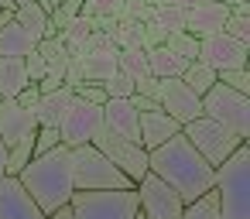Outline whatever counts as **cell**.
<instances>
[{"label":"cell","instance_id":"cell-12","mask_svg":"<svg viewBox=\"0 0 250 219\" xmlns=\"http://www.w3.org/2000/svg\"><path fill=\"white\" fill-rule=\"evenodd\" d=\"M247 55H250V45L229 38V35H209V38H199V62H206L209 69L216 72H226V69H247Z\"/></svg>","mask_w":250,"mask_h":219},{"label":"cell","instance_id":"cell-48","mask_svg":"<svg viewBox=\"0 0 250 219\" xmlns=\"http://www.w3.org/2000/svg\"><path fill=\"white\" fill-rule=\"evenodd\" d=\"M48 219H72V212H69V205H65V209H59V212H52Z\"/></svg>","mask_w":250,"mask_h":219},{"label":"cell","instance_id":"cell-32","mask_svg":"<svg viewBox=\"0 0 250 219\" xmlns=\"http://www.w3.org/2000/svg\"><path fill=\"white\" fill-rule=\"evenodd\" d=\"M59 144H62V140H59V127H38V130H35V158L55 151Z\"/></svg>","mask_w":250,"mask_h":219},{"label":"cell","instance_id":"cell-23","mask_svg":"<svg viewBox=\"0 0 250 219\" xmlns=\"http://www.w3.org/2000/svg\"><path fill=\"white\" fill-rule=\"evenodd\" d=\"M28 82L24 59H0V100H14Z\"/></svg>","mask_w":250,"mask_h":219},{"label":"cell","instance_id":"cell-9","mask_svg":"<svg viewBox=\"0 0 250 219\" xmlns=\"http://www.w3.org/2000/svg\"><path fill=\"white\" fill-rule=\"evenodd\" d=\"M137 212H141V219H182V209H185V202L178 199V192L175 188H168L158 175H144L141 181H137Z\"/></svg>","mask_w":250,"mask_h":219},{"label":"cell","instance_id":"cell-4","mask_svg":"<svg viewBox=\"0 0 250 219\" xmlns=\"http://www.w3.org/2000/svg\"><path fill=\"white\" fill-rule=\"evenodd\" d=\"M72 185L76 192H120V188H134V181L110 164V158L103 151H96L93 144L72 147Z\"/></svg>","mask_w":250,"mask_h":219},{"label":"cell","instance_id":"cell-49","mask_svg":"<svg viewBox=\"0 0 250 219\" xmlns=\"http://www.w3.org/2000/svg\"><path fill=\"white\" fill-rule=\"evenodd\" d=\"M219 4H226V7H236V4H247V0H219Z\"/></svg>","mask_w":250,"mask_h":219},{"label":"cell","instance_id":"cell-15","mask_svg":"<svg viewBox=\"0 0 250 219\" xmlns=\"http://www.w3.org/2000/svg\"><path fill=\"white\" fill-rule=\"evenodd\" d=\"M103 127L124 140L141 144V113L130 106V100H106L103 103Z\"/></svg>","mask_w":250,"mask_h":219},{"label":"cell","instance_id":"cell-47","mask_svg":"<svg viewBox=\"0 0 250 219\" xmlns=\"http://www.w3.org/2000/svg\"><path fill=\"white\" fill-rule=\"evenodd\" d=\"M7 175V147H4V140H0V178Z\"/></svg>","mask_w":250,"mask_h":219},{"label":"cell","instance_id":"cell-19","mask_svg":"<svg viewBox=\"0 0 250 219\" xmlns=\"http://www.w3.org/2000/svg\"><path fill=\"white\" fill-rule=\"evenodd\" d=\"M117 52L120 48H106V52L83 55V79H86V86H103L113 72H120L117 69Z\"/></svg>","mask_w":250,"mask_h":219},{"label":"cell","instance_id":"cell-31","mask_svg":"<svg viewBox=\"0 0 250 219\" xmlns=\"http://www.w3.org/2000/svg\"><path fill=\"white\" fill-rule=\"evenodd\" d=\"M96 14H113V18L120 21V14H124V0H83L79 18H96Z\"/></svg>","mask_w":250,"mask_h":219},{"label":"cell","instance_id":"cell-28","mask_svg":"<svg viewBox=\"0 0 250 219\" xmlns=\"http://www.w3.org/2000/svg\"><path fill=\"white\" fill-rule=\"evenodd\" d=\"M182 219H219L216 192H206V195H199L195 202H188V205L182 209Z\"/></svg>","mask_w":250,"mask_h":219},{"label":"cell","instance_id":"cell-17","mask_svg":"<svg viewBox=\"0 0 250 219\" xmlns=\"http://www.w3.org/2000/svg\"><path fill=\"white\" fill-rule=\"evenodd\" d=\"M72 100H76V93H72L69 86H62V89H55V93H42L38 103H35V110H31L35 120H38V127H59Z\"/></svg>","mask_w":250,"mask_h":219},{"label":"cell","instance_id":"cell-5","mask_svg":"<svg viewBox=\"0 0 250 219\" xmlns=\"http://www.w3.org/2000/svg\"><path fill=\"white\" fill-rule=\"evenodd\" d=\"M69 212L72 219H137V192H76Z\"/></svg>","mask_w":250,"mask_h":219},{"label":"cell","instance_id":"cell-22","mask_svg":"<svg viewBox=\"0 0 250 219\" xmlns=\"http://www.w3.org/2000/svg\"><path fill=\"white\" fill-rule=\"evenodd\" d=\"M185 59H178L175 52H168L165 45H158V48H151L147 52V69H151V76L154 79H182V72H185Z\"/></svg>","mask_w":250,"mask_h":219},{"label":"cell","instance_id":"cell-21","mask_svg":"<svg viewBox=\"0 0 250 219\" xmlns=\"http://www.w3.org/2000/svg\"><path fill=\"white\" fill-rule=\"evenodd\" d=\"M14 21L35 38V41H42V38H52L55 31L48 28V14L38 7V0H31V4H21V7H14Z\"/></svg>","mask_w":250,"mask_h":219},{"label":"cell","instance_id":"cell-10","mask_svg":"<svg viewBox=\"0 0 250 219\" xmlns=\"http://www.w3.org/2000/svg\"><path fill=\"white\" fill-rule=\"evenodd\" d=\"M93 147L103 151V154L110 158V164L120 168V171L134 181V188H137V181L147 175V151H144L141 144H134V140H124V137H117V134H110V130L103 127V130L93 137Z\"/></svg>","mask_w":250,"mask_h":219},{"label":"cell","instance_id":"cell-50","mask_svg":"<svg viewBox=\"0 0 250 219\" xmlns=\"http://www.w3.org/2000/svg\"><path fill=\"white\" fill-rule=\"evenodd\" d=\"M14 4H18V7H21V4H31V0H14Z\"/></svg>","mask_w":250,"mask_h":219},{"label":"cell","instance_id":"cell-2","mask_svg":"<svg viewBox=\"0 0 250 219\" xmlns=\"http://www.w3.org/2000/svg\"><path fill=\"white\" fill-rule=\"evenodd\" d=\"M18 181L24 185V192L31 195V202L45 216L65 209L72 202V195H76V185H72V151L59 144L55 151L31 158L21 168Z\"/></svg>","mask_w":250,"mask_h":219},{"label":"cell","instance_id":"cell-51","mask_svg":"<svg viewBox=\"0 0 250 219\" xmlns=\"http://www.w3.org/2000/svg\"><path fill=\"white\" fill-rule=\"evenodd\" d=\"M137 219H141V212H137Z\"/></svg>","mask_w":250,"mask_h":219},{"label":"cell","instance_id":"cell-18","mask_svg":"<svg viewBox=\"0 0 250 219\" xmlns=\"http://www.w3.org/2000/svg\"><path fill=\"white\" fill-rule=\"evenodd\" d=\"M182 127L168 117V113H161V110H154V113H141V147L144 151H154V147H161L168 137H175Z\"/></svg>","mask_w":250,"mask_h":219},{"label":"cell","instance_id":"cell-25","mask_svg":"<svg viewBox=\"0 0 250 219\" xmlns=\"http://www.w3.org/2000/svg\"><path fill=\"white\" fill-rule=\"evenodd\" d=\"M182 82H185L195 96H206V93L216 86V69H209L206 62H199V59H195V62H188V65H185Z\"/></svg>","mask_w":250,"mask_h":219},{"label":"cell","instance_id":"cell-26","mask_svg":"<svg viewBox=\"0 0 250 219\" xmlns=\"http://www.w3.org/2000/svg\"><path fill=\"white\" fill-rule=\"evenodd\" d=\"M151 24H154V28H161L165 35L185 31V11H182V7H175V4L154 7V11H151Z\"/></svg>","mask_w":250,"mask_h":219},{"label":"cell","instance_id":"cell-36","mask_svg":"<svg viewBox=\"0 0 250 219\" xmlns=\"http://www.w3.org/2000/svg\"><path fill=\"white\" fill-rule=\"evenodd\" d=\"M158 45H165V31L161 28H154L151 21L141 28V48L144 52H151V48H158Z\"/></svg>","mask_w":250,"mask_h":219},{"label":"cell","instance_id":"cell-20","mask_svg":"<svg viewBox=\"0 0 250 219\" xmlns=\"http://www.w3.org/2000/svg\"><path fill=\"white\" fill-rule=\"evenodd\" d=\"M35 45H38V41H35L18 21H11V24L0 28V59H24V55L35 52Z\"/></svg>","mask_w":250,"mask_h":219},{"label":"cell","instance_id":"cell-16","mask_svg":"<svg viewBox=\"0 0 250 219\" xmlns=\"http://www.w3.org/2000/svg\"><path fill=\"white\" fill-rule=\"evenodd\" d=\"M229 21V7L219 4V0H212V4L206 7H192L185 11V31L195 35V38H209V35H219Z\"/></svg>","mask_w":250,"mask_h":219},{"label":"cell","instance_id":"cell-14","mask_svg":"<svg viewBox=\"0 0 250 219\" xmlns=\"http://www.w3.org/2000/svg\"><path fill=\"white\" fill-rule=\"evenodd\" d=\"M35 130H38V120L31 110L18 106V100H0V140H4V147H14L21 137Z\"/></svg>","mask_w":250,"mask_h":219},{"label":"cell","instance_id":"cell-45","mask_svg":"<svg viewBox=\"0 0 250 219\" xmlns=\"http://www.w3.org/2000/svg\"><path fill=\"white\" fill-rule=\"evenodd\" d=\"M168 4H175V7H182V11H192V7H206V4H212V0H168Z\"/></svg>","mask_w":250,"mask_h":219},{"label":"cell","instance_id":"cell-33","mask_svg":"<svg viewBox=\"0 0 250 219\" xmlns=\"http://www.w3.org/2000/svg\"><path fill=\"white\" fill-rule=\"evenodd\" d=\"M120 21H137V24H147L151 21V7L144 0H124V14Z\"/></svg>","mask_w":250,"mask_h":219},{"label":"cell","instance_id":"cell-27","mask_svg":"<svg viewBox=\"0 0 250 219\" xmlns=\"http://www.w3.org/2000/svg\"><path fill=\"white\" fill-rule=\"evenodd\" d=\"M165 48H168V52H175V55H178V59H185V62H195V59H199V38H195V35H188V31L165 35Z\"/></svg>","mask_w":250,"mask_h":219},{"label":"cell","instance_id":"cell-8","mask_svg":"<svg viewBox=\"0 0 250 219\" xmlns=\"http://www.w3.org/2000/svg\"><path fill=\"white\" fill-rule=\"evenodd\" d=\"M103 130V106H93L86 100H72L62 123H59V140L62 147H83V144H93V137Z\"/></svg>","mask_w":250,"mask_h":219},{"label":"cell","instance_id":"cell-6","mask_svg":"<svg viewBox=\"0 0 250 219\" xmlns=\"http://www.w3.org/2000/svg\"><path fill=\"white\" fill-rule=\"evenodd\" d=\"M202 117L223 123V127L233 130L243 144L250 140V96H240V93L226 89L223 82H216V86L202 96Z\"/></svg>","mask_w":250,"mask_h":219},{"label":"cell","instance_id":"cell-37","mask_svg":"<svg viewBox=\"0 0 250 219\" xmlns=\"http://www.w3.org/2000/svg\"><path fill=\"white\" fill-rule=\"evenodd\" d=\"M106 48H117L113 38L103 35V31H89V38H86V45H83V55H89V52H106Z\"/></svg>","mask_w":250,"mask_h":219},{"label":"cell","instance_id":"cell-40","mask_svg":"<svg viewBox=\"0 0 250 219\" xmlns=\"http://www.w3.org/2000/svg\"><path fill=\"white\" fill-rule=\"evenodd\" d=\"M117 24H120V21H117L113 14H96V18H89V28H93V31H103V35H113Z\"/></svg>","mask_w":250,"mask_h":219},{"label":"cell","instance_id":"cell-13","mask_svg":"<svg viewBox=\"0 0 250 219\" xmlns=\"http://www.w3.org/2000/svg\"><path fill=\"white\" fill-rule=\"evenodd\" d=\"M0 219H48L14 175L0 178Z\"/></svg>","mask_w":250,"mask_h":219},{"label":"cell","instance_id":"cell-11","mask_svg":"<svg viewBox=\"0 0 250 219\" xmlns=\"http://www.w3.org/2000/svg\"><path fill=\"white\" fill-rule=\"evenodd\" d=\"M158 106L178 127H185V123H192V120L202 117V96H195L182 79H161V86H158Z\"/></svg>","mask_w":250,"mask_h":219},{"label":"cell","instance_id":"cell-41","mask_svg":"<svg viewBox=\"0 0 250 219\" xmlns=\"http://www.w3.org/2000/svg\"><path fill=\"white\" fill-rule=\"evenodd\" d=\"M158 86H161V79L144 76V79H137V82H134V93H137V96H151V100H158Z\"/></svg>","mask_w":250,"mask_h":219},{"label":"cell","instance_id":"cell-3","mask_svg":"<svg viewBox=\"0 0 250 219\" xmlns=\"http://www.w3.org/2000/svg\"><path fill=\"white\" fill-rule=\"evenodd\" d=\"M212 192L219 219H250V144H240L216 168Z\"/></svg>","mask_w":250,"mask_h":219},{"label":"cell","instance_id":"cell-44","mask_svg":"<svg viewBox=\"0 0 250 219\" xmlns=\"http://www.w3.org/2000/svg\"><path fill=\"white\" fill-rule=\"evenodd\" d=\"M59 11H62L65 18H79V11H83V0H62V4H59Z\"/></svg>","mask_w":250,"mask_h":219},{"label":"cell","instance_id":"cell-7","mask_svg":"<svg viewBox=\"0 0 250 219\" xmlns=\"http://www.w3.org/2000/svg\"><path fill=\"white\" fill-rule=\"evenodd\" d=\"M182 134H185V140L212 164V168H219L243 140L233 134V130H226L223 123H216V120H209V117H199V120H192V123H185L182 127Z\"/></svg>","mask_w":250,"mask_h":219},{"label":"cell","instance_id":"cell-29","mask_svg":"<svg viewBox=\"0 0 250 219\" xmlns=\"http://www.w3.org/2000/svg\"><path fill=\"white\" fill-rule=\"evenodd\" d=\"M216 82H223L226 89H233V93H240V96H250V72H247V69L216 72Z\"/></svg>","mask_w":250,"mask_h":219},{"label":"cell","instance_id":"cell-42","mask_svg":"<svg viewBox=\"0 0 250 219\" xmlns=\"http://www.w3.org/2000/svg\"><path fill=\"white\" fill-rule=\"evenodd\" d=\"M38 96H42V93H38V86L31 82V86H24V89H21V93H18L14 100H18V106H24V110H35V103H38Z\"/></svg>","mask_w":250,"mask_h":219},{"label":"cell","instance_id":"cell-39","mask_svg":"<svg viewBox=\"0 0 250 219\" xmlns=\"http://www.w3.org/2000/svg\"><path fill=\"white\" fill-rule=\"evenodd\" d=\"M76 96H79V100H86V103H93V106H103V103H106L103 86H79V89H76Z\"/></svg>","mask_w":250,"mask_h":219},{"label":"cell","instance_id":"cell-34","mask_svg":"<svg viewBox=\"0 0 250 219\" xmlns=\"http://www.w3.org/2000/svg\"><path fill=\"white\" fill-rule=\"evenodd\" d=\"M223 35H229V38L250 45V18H229L226 28H223Z\"/></svg>","mask_w":250,"mask_h":219},{"label":"cell","instance_id":"cell-24","mask_svg":"<svg viewBox=\"0 0 250 219\" xmlns=\"http://www.w3.org/2000/svg\"><path fill=\"white\" fill-rule=\"evenodd\" d=\"M117 69H120L124 76H130L134 82L144 79V76H151V69H147V52H144L141 45L120 48V52H117Z\"/></svg>","mask_w":250,"mask_h":219},{"label":"cell","instance_id":"cell-30","mask_svg":"<svg viewBox=\"0 0 250 219\" xmlns=\"http://www.w3.org/2000/svg\"><path fill=\"white\" fill-rule=\"evenodd\" d=\"M103 93H106V100H130L134 96V79L124 76V72H113L103 82Z\"/></svg>","mask_w":250,"mask_h":219},{"label":"cell","instance_id":"cell-1","mask_svg":"<svg viewBox=\"0 0 250 219\" xmlns=\"http://www.w3.org/2000/svg\"><path fill=\"white\" fill-rule=\"evenodd\" d=\"M147 171L158 175L168 188H175L185 205L195 202L199 195L212 192V185H216V168L185 140L182 130L175 137H168L161 147L147 151Z\"/></svg>","mask_w":250,"mask_h":219},{"label":"cell","instance_id":"cell-46","mask_svg":"<svg viewBox=\"0 0 250 219\" xmlns=\"http://www.w3.org/2000/svg\"><path fill=\"white\" fill-rule=\"evenodd\" d=\"M229 18H250V0H247V4H236V7H229Z\"/></svg>","mask_w":250,"mask_h":219},{"label":"cell","instance_id":"cell-35","mask_svg":"<svg viewBox=\"0 0 250 219\" xmlns=\"http://www.w3.org/2000/svg\"><path fill=\"white\" fill-rule=\"evenodd\" d=\"M24 72H28V82H42L45 76H48V69H45V59L38 55V52H31V55H24Z\"/></svg>","mask_w":250,"mask_h":219},{"label":"cell","instance_id":"cell-38","mask_svg":"<svg viewBox=\"0 0 250 219\" xmlns=\"http://www.w3.org/2000/svg\"><path fill=\"white\" fill-rule=\"evenodd\" d=\"M62 86H69L72 93H76L79 86H86V79H83V59H69V69H65Z\"/></svg>","mask_w":250,"mask_h":219},{"label":"cell","instance_id":"cell-43","mask_svg":"<svg viewBox=\"0 0 250 219\" xmlns=\"http://www.w3.org/2000/svg\"><path fill=\"white\" fill-rule=\"evenodd\" d=\"M130 106H134L137 113H154V110H161L158 100H151V96H137V93L130 96Z\"/></svg>","mask_w":250,"mask_h":219}]
</instances>
